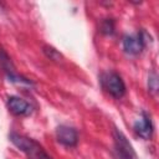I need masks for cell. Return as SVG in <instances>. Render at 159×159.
I'll list each match as a JSON object with an SVG mask.
<instances>
[{
	"label": "cell",
	"instance_id": "1",
	"mask_svg": "<svg viewBox=\"0 0 159 159\" xmlns=\"http://www.w3.org/2000/svg\"><path fill=\"white\" fill-rule=\"evenodd\" d=\"M9 138L12 144H15L20 150H22L27 155L29 159H51L50 155L45 152V149L34 139L17 133H11Z\"/></svg>",
	"mask_w": 159,
	"mask_h": 159
},
{
	"label": "cell",
	"instance_id": "2",
	"mask_svg": "<svg viewBox=\"0 0 159 159\" xmlns=\"http://www.w3.org/2000/svg\"><path fill=\"white\" fill-rule=\"evenodd\" d=\"M113 137H114V144H116V150L119 157V159H138L132 144L128 142L127 137L118 129L113 130Z\"/></svg>",
	"mask_w": 159,
	"mask_h": 159
},
{
	"label": "cell",
	"instance_id": "3",
	"mask_svg": "<svg viewBox=\"0 0 159 159\" xmlns=\"http://www.w3.org/2000/svg\"><path fill=\"white\" fill-rule=\"evenodd\" d=\"M103 86L104 88L116 98H119L124 94L125 92V86L123 80L120 78L119 75H117L116 72H108L103 76Z\"/></svg>",
	"mask_w": 159,
	"mask_h": 159
},
{
	"label": "cell",
	"instance_id": "4",
	"mask_svg": "<svg viewBox=\"0 0 159 159\" xmlns=\"http://www.w3.org/2000/svg\"><path fill=\"white\" fill-rule=\"evenodd\" d=\"M145 46L143 32L137 36H125L123 39V48L129 55H138Z\"/></svg>",
	"mask_w": 159,
	"mask_h": 159
},
{
	"label": "cell",
	"instance_id": "5",
	"mask_svg": "<svg viewBox=\"0 0 159 159\" xmlns=\"http://www.w3.org/2000/svg\"><path fill=\"white\" fill-rule=\"evenodd\" d=\"M56 137H57V140L66 147H75L78 140L77 132L73 128L67 125H60L56 130Z\"/></svg>",
	"mask_w": 159,
	"mask_h": 159
},
{
	"label": "cell",
	"instance_id": "6",
	"mask_svg": "<svg viewBox=\"0 0 159 159\" xmlns=\"http://www.w3.org/2000/svg\"><path fill=\"white\" fill-rule=\"evenodd\" d=\"M134 130L137 134L144 139H149L153 134V125L150 122V118L145 114L142 113V116L134 122Z\"/></svg>",
	"mask_w": 159,
	"mask_h": 159
},
{
	"label": "cell",
	"instance_id": "7",
	"mask_svg": "<svg viewBox=\"0 0 159 159\" xmlns=\"http://www.w3.org/2000/svg\"><path fill=\"white\" fill-rule=\"evenodd\" d=\"M7 107L16 116H26L31 112L30 104L19 97H10L7 99Z\"/></svg>",
	"mask_w": 159,
	"mask_h": 159
},
{
	"label": "cell",
	"instance_id": "8",
	"mask_svg": "<svg viewBox=\"0 0 159 159\" xmlns=\"http://www.w3.org/2000/svg\"><path fill=\"white\" fill-rule=\"evenodd\" d=\"M0 66L2 67V70L7 73L9 78H11V81H21L19 80V77L16 76L15 71H14V67L11 66V61L9 58V56L2 51L0 50Z\"/></svg>",
	"mask_w": 159,
	"mask_h": 159
},
{
	"label": "cell",
	"instance_id": "9",
	"mask_svg": "<svg viewBox=\"0 0 159 159\" xmlns=\"http://www.w3.org/2000/svg\"><path fill=\"white\" fill-rule=\"evenodd\" d=\"M43 52H45V55L50 58V60H52V61H61L62 60V56L60 55V52H57L56 51V48H53V47H51V46H45L43 47Z\"/></svg>",
	"mask_w": 159,
	"mask_h": 159
},
{
	"label": "cell",
	"instance_id": "10",
	"mask_svg": "<svg viewBox=\"0 0 159 159\" xmlns=\"http://www.w3.org/2000/svg\"><path fill=\"white\" fill-rule=\"evenodd\" d=\"M113 22L111 20H104L101 25V31L104 34H112L113 32Z\"/></svg>",
	"mask_w": 159,
	"mask_h": 159
}]
</instances>
